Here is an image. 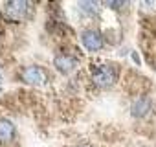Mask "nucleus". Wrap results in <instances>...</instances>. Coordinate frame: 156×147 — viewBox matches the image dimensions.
Returning a JSON list of instances; mask_svg holds the SVG:
<instances>
[{
  "mask_svg": "<svg viewBox=\"0 0 156 147\" xmlns=\"http://www.w3.org/2000/svg\"><path fill=\"white\" fill-rule=\"evenodd\" d=\"M116 77H118L116 76V66H112V64H101V66L94 68V72H92V81L99 88L112 87L116 83Z\"/></svg>",
  "mask_w": 156,
  "mask_h": 147,
  "instance_id": "1",
  "label": "nucleus"
},
{
  "mask_svg": "<svg viewBox=\"0 0 156 147\" xmlns=\"http://www.w3.org/2000/svg\"><path fill=\"white\" fill-rule=\"evenodd\" d=\"M31 9V4L26 2V0H13V2H8L6 8H4V15L8 20H13V22H19V20H24L28 17Z\"/></svg>",
  "mask_w": 156,
  "mask_h": 147,
  "instance_id": "2",
  "label": "nucleus"
},
{
  "mask_svg": "<svg viewBox=\"0 0 156 147\" xmlns=\"http://www.w3.org/2000/svg\"><path fill=\"white\" fill-rule=\"evenodd\" d=\"M22 79H24L28 85L41 87V85H46L48 76H46V70L41 68V66H28V68L22 70Z\"/></svg>",
  "mask_w": 156,
  "mask_h": 147,
  "instance_id": "3",
  "label": "nucleus"
},
{
  "mask_svg": "<svg viewBox=\"0 0 156 147\" xmlns=\"http://www.w3.org/2000/svg\"><path fill=\"white\" fill-rule=\"evenodd\" d=\"M81 42H83V46L87 48V50H90V52H99L101 48H103V35H101V31H98V30H87V31H83L81 33Z\"/></svg>",
  "mask_w": 156,
  "mask_h": 147,
  "instance_id": "4",
  "label": "nucleus"
},
{
  "mask_svg": "<svg viewBox=\"0 0 156 147\" xmlns=\"http://www.w3.org/2000/svg\"><path fill=\"white\" fill-rule=\"evenodd\" d=\"M53 63H55V68L61 72V74H68V72H72L73 68H75V57L73 55H70V53H59V55H55V59H53Z\"/></svg>",
  "mask_w": 156,
  "mask_h": 147,
  "instance_id": "5",
  "label": "nucleus"
},
{
  "mask_svg": "<svg viewBox=\"0 0 156 147\" xmlns=\"http://www.w3.org/2000/svg\"><path fill=\"white\" fill-rule=\"evenodd\" d=\"M149 110H151V101H149V98H138V99L132 103V107H130V114H132L134 118H145V116L149 114Z\"/></svg>",
  "mask_w": 156,
  "mask_h": 147,
  "instance_id": "6",
  "label": "nucleus"
},
{
  "mask_svg": "<svg viewBox=\"0 0 156 147\" xmlns=\"http://www.w3.org/2000/svg\"><path fill=\"white\" fill-rule=\"evenodd\" d=\"M15 136V125L9 120H0V143H9Z\"/></svg>",
  "mask_w": 156,
  "mask_h": 147,
  "instance_id": "7",
  "label": "nucleus"
},
{
  "mask_svg": "<svg viewBox=\"0 0 156 147\" xmlns=\"http://www.w3.org/2000/svg\"><path fill=\"white\" fill-rule=\"evenodd\" d=\"M79 9L85 15H98V11L101 9V6L98 2H90V0H81V2H79Z\"/></svg>",
  "mask_w": 156,
  "mask_h": 147,
  "instance_id": "8",
  "label": "nucleus"
},
{
  "mask_svg": "<svg viewBox=\"0 0 156 147\" xmlns=\"http://www.w3.org/2000/svg\"><path fill=\"white\" fill-rule=\"evenodd\" d=\"M123 6H125V2H108V8H112V9H119Z\"/></svg>",
  "mask_w": 156,
  "mask_h": 147,
  "instance_id": "9",
  "label": "nucleus"
},
{
  "mask_svg": "<svg viewBox=\"0 0 156 147\" xmlns=\"http://www.w3.org/2000/svg\"><path fill=\"white\" fill-rule=\"evenodd\" d=\"M77 147H92V145H88V143H85V145H77Z\"/></svg>",
  "mask_w": 156,
  "mask_h": 147,
  "instance_id": "10",
  "label": "nucleus"
}]
</instances>
